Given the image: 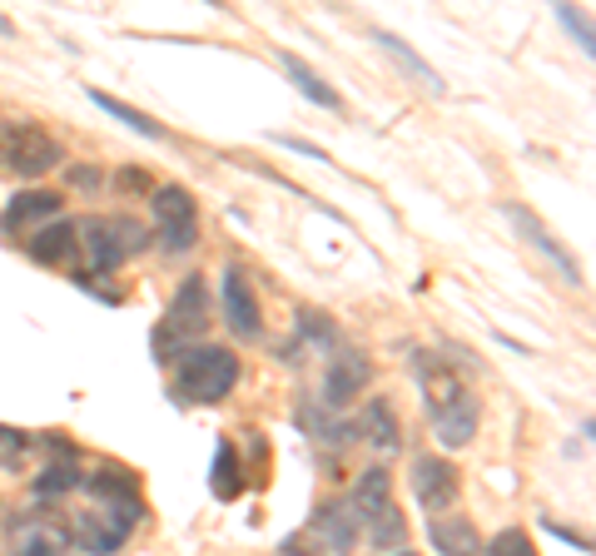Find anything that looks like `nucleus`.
Here are the masks:
<instances>
[{
  "label": "nucleus",
  "mask_w": 596,
  "mask_h": 556,
  "mask_svg": "<svg viewBox=\"0 0 596 556\" xmlns=\"http://www.w3.org/2000/svg\"><path fill=\"white\" fill-rule=\"evenodd\" d=\"M119 184H125V189H145V184H149V179H145V174H135V169H129V174H125V179H119Z\"/></svg>",
  "instance_id": "obj_33"
},
{
  "label": "nucleus",
  "mask_w": 596,
  "mask_h": 556,
  "mask_svg": "<svg viewBox=\"0 0 596 556\" xmlns=\"http://www.w3.org/2000/svg\"><path fill=\"white\" fill-rule=\"evenodd\" d=\"M542 532H552V536H562V542H572V546H576V552H592V542H586V536L566 532V526H556V522H542Z\"/></svg>",
  "instance_id": "obj_31"
},
{
  "label": "nucleus",
  "mask_w": 596,
  "mask_h": 556,
  "mask_svg": "<svg viewBox=\"0 0 596 556\" xmlns=\"http://www.w3.org/2000/svg\"><path fill=\"white\" fill-rule=\"evenodd\" d=\"M368 542H373L377 552H397V546L407 542V522H403V512H397L393 502H387L383 512L368 522Z\"/></svg>",
  "instance_id": "obj_23"
},
{
  "label": "nucleus",
  "mask_w": 596,
  "mask_h": 556,
  "mask_svg": "<svg viewBox=\"0 0 596 556\" xmlns=\"http://www.w3.org/2000/svg\"><path fill=\"white\" fill-rule=\"evenodd\" d=\"M79 487V472H75V462H50L45 472L35 477V496H65V492H75Z\"/></svg>",
  "instance_id": "obj_26"
},
{
  "label": "nucleus",
  "mask_w": 596,
  "mask_h": 556,
  "mask_svg": "<svg viewBox=\"0 0 596 556\" xmlns=\"http://www.w3.org/2000/svg\"><path fill=\"white\" fill-rule=\"evenodd\" d=\"M353 442H368L373 452H383V457H393L397 447H403V432H397V417H393V407L377 397V403H368L363 413H358V423H353Z\"/></svg>",
  "instance_id": "obj_16"
},
{
  "label": "nucleus",
  "mask_w": 596,
  "mask_h": 556,
  "mask_svg": "<svg viewBox=\"0 0 596 556\" xmlns=\"http://www.w3.org/2000/svg\"><path fill=\"white\" fill-rule=\"evenodd\" d=\"M25 254L35 258V264H45V268H75L79 264V224L55 218V224H45L40 234H30Z\"/></svg>",
  "instance_id": "obj_15"
},
{
  "label": "nucleus",
  "mask_w": 596,
  "mask_h": 556,
  "mask_svg": "<svg viewBox=\"0 0 596 556\" xmlns=\"http://www.w3.org/2000/svg\"><path fill=\"white\" fill-rule=\"evenodd\" d=\"M502 214H507V224H512L517 234L526 238V248H536V254H542L546 264H552L556 274H562V284H566V288H582V268H576V258L566 254L562 244H556V238H552V228H546L542 218H532L522 204H502Z\"/></svg>",
  "instance_id": "obj_11"
},
{
  "label": "nucleus",
  "mask_w": 596,
  "mask_h": 556,
  "mask_svg": "<svg viewBox=\"0 0 596 556\" xmlns=\"http://www.w3.org/2000/svg\"><path fill=\"white\" fill-rule=\"evenodd\" d=\"M145 522V502H129V506H95V512L75 516L70 522V546L89 556H115L119 546L135 536V526Z\"/></svg>",
  "instance_id": "obj_6"
},
{
  "label": "nucleus",
  "mask_w": 596,
  "mask_h": 556,
  "mask_svg": "<svg viewBox=\"0 0 596 556\" xmlns=\"http://www.w3.org/2000/svg\"><path fill=\"white\" fill-rule=\"evenodd\" d=\"M149 214H155V228H159L169 254H184V248L199 244V209H194V194H189V189L159 184L155 199H149Z\"/></svg>",
  "instance_id": "obj_8"
},
{
  "label": "nucleus",
  "mask_w": 596,
  "mask_h": 556,
  "mask_svg": "<svg viewBox=\"0 0 596 556\" xmlns=\"http://www.w3.org/2000/svg\"><path fill=\"white\" fill-rule=\"evenodd\" d=\"M427 536H433L437 556H482V536L467 516H433Z\"/></svg>",
  "instance_id": "obj_18"
},
{
  "label": "nucleus",
  "mask_w": 596,
  "mask_h": 556,
  "mask_svg": "<svg viewBox=\"0 0 596 556\" xmlns=\"http://www.w3.org/2000/svg\"><path fill=\"white\" fill-rule=\"evenodd\" d=\"M413 377H417V393L427 403V417H433V432L443 447H467L477 437V423H482V407H477L472 387L457 377V367L437 353H413Z\"/></svg>",
  "instance_id": "obj_1"
},
{
  "label": "nucleus",
  "mask_w": 596,
  "mask_h": 556,
  "mask_svg": "<svg viewBox=\"0 0 596 556\" xmlns=\"http://www.w3.org/2000/svg\"><path fill=\"white\" fill-rule=\"evenodd\" d=\"M209 492H214L219 502H234V496L244 492V467H238L234 442H219V447H214V467H209Z\"/></svg>",
  "instance_id": "obj_20"
},
{
  "label": "nucleus",
  "mask_w": 596,
  "mask_h": 556,
  "mask_svg": "<svg viewBox=\"0 0 596 556\" xmlns=\"http://www.w3.org/2000/svg\"><path fill=\"white\" fill-rule=\"evenodd\" d=\"M139 248H149V228L139 224V218H125V214H105V218H99L95 214V218L79 224V254L89 258L95 274H115V268L129 264Z\"/></svg>",
  "instance_id": "obj_3"
},
{
  "label": "nucleus",
  "mask_w": 596,
  "mask_h": 556,
  "mask_svg": "<svg viewBox=\"0 0 596 556\" xmlns=\"http://www.w3.org/2000/svg\"><path fill=\"white\" fill-rule=\"evenodd\" d=\"M6 532H10V556H65L70 552V522L55 512H25Z\"/></svg>",
  "instance_id": "obj_9"
},
{
  "label": "nucleus",
  "mask_w": 596,
  "mask_h": 556,
  "mask_svg": "<svg viewBox=\"0 0 596 556\" xmlns=\"http://www.w3.org/2000/svg\"><path fill=\"white\" fill-rule=\"evenodd\" d=\"M209 318H214V298H209V284L199 274H189L184 284H179V293H174V303H169V313H164V323L155 328V353L164 357L169 353V343H189V338H199L209 328Z\"/></svg>",
  "instance_id": "obj_7"
},
{
  "label": "nucleus",
  "mask_w": 596,
  "mask_h": 556,
  "mask_svg": "<svg viewBox=\"0 0 596 556\" xmlns=\"http://www.w3.org/2000/svg\"><path fill=\"white\" fill-rule=\"evenodd\" d=\"M274 139H278L284 149H298V154H308V159H323V149L308 145V139H294V135H274Z\"/></svg>",
  "instance_id": "obj_30"
},
{
  "label": "nucleus",
  "mask_w": 596,
  "mask_h": 556,
  "mask_svg": "<svg viewBox=\"0 0 596 556\" xmlns=\"http://www.w3.org/2000/svg\"><path fill=\"white\" fill-rule=\"evenodd\" d=\"M65 164L60 154V139L50 129H40L35 119H10L0 125V169L6 174H20V179H35V174H50V169Z\"/></svg>",
  "instance_id": "obj_4"
},
{
  "label": "nucleus",
  "mask_w": 596,
  "mask_h": 556,
  "mask_svg": "<svg viewBox=\"0 0 596 556\" xmlns=\"http://www.w3.org/2000/svg\"><path fill=\"white\" fill-rule=\"evenodd\" d=\"M284 70H288V79H294V85L304 89V95L313 99L318 109H338V95H333V89H328L323 79H318L313 70H308V65H304V60H298V55H284Z\"/></svg>",
  "instance_id": "obj_24"
},
{
  "label": "nucleus",
  "mask_w": 596,
  "mask_h": 556,
  "mask_svg": "<svg viewBox=\"0 0 596 556\" xmlns=\"http://www.w3.org/2000/svg\"><path fill=\"white\" fill-rule=\"evenodd\" d=\"M238 383V353L219 343H189L174 353V397L194 407H214L234 393Z\"/></svg>",
  "instance_id": "obj_2"
},
{
  "label": "nucleus",
  "mask_w": 596,
  "mask_h": 556,
  "mask_svg": "<svg viewBox=\"0 0 596 556\" xmlns=\"http://www.w3.org/2000/svg\"><path fill=\"white\" fill-rule=\"evenodd\" d=\"M89 496H95L99 506H129L139 502V477L125 472V467H99L95 477H89Z\"/></svg>",
  "instance_id": "obj_19"
},
{
  "label": "nucleus",
  "mask_w": 596,
  "mask_h": 556,
  "mask_svg": "<svg viewBox=\"0 0 596 556\" xmlns=\"http://www.w3.org/2000/svg\"><path fill=\"white\" fill-rule=\"evenodd\" d=\"M0 447H25V432H15V427H0Z\"/></svg>",
  "instance_id": "obj_32"
},
{
  "label": "nucleus",
  "mask_w": 596,
  "mask_h": 556,
  "mask_svg": "<svg viewBox=\"0 0 596 556\" xmlns=\"http://www.w3.org/2000/svg\"><path fill=\"white\" fill-rule=\"evenodd\" d=\"M219 308H224V323L234 328V338H258L264 333V318H258V298L248 288L244 268L228 264L224 268V284H219Z\"/></svg>",
  "instance_id": "obj_13"
},
{
  "label": "nucleus",
  "mask_w": 596,
  "mask_h": 556,
  "mask_svg": "<svg viewBox=\"0 0 596 556\" xmlns=\"http://www.w3.org/2000/svg\"><path fill=\"white\" fill-rule=\"evenodd\" d=\"M556 15H562V25H566V30H572V35H576V40H582V50H586V55H592V50H596V45H592V25H586V20H582V15H576V10H572V6H556Z\"/></svg>",
  "instance_id": "obj_29"
},
{
  "label": "nucleus",
  "mask_w": 596,
  "mask_h": 556,
  "mask_svg": "<svg viewBox=\"0 0 596 556\" xmlns=\"http://www.w3.org/2000/svg\"><path fill=\"white\" fill-rule=\"evenodd\" d=\"M393 502V482H387L383 467H368V472H358L353 492H348V512H353V522H373L383 506Z\"/></svg>",
  "instance_id": "obj_17"
},
{
  "label": "nucleus",
  "mask_w": 596,
  "mask_h": 556,
  "mask_svg": "<svg viewBox=\"0 0 596 556\" xmlns=\"http://www.w3.org/2000/svg\"><path fill=\"white\" fill-rule=\"evenodd\" d=\"M397 556H413V552H397Z\"/></svg>",
  "instance_id": "obj_34"
},
{
  "label": "nucleus",
  "mask_w": 596,
  "mask_h": 556,
  "mask_svg": "<svg viewBox=\"0 0 596 556\" xmlns=\"http://www.w3.org/2000/svg\"><path fill=\"white\" fill-rule=\"evenodd\" d=\"M35 218H60V194H45V189H30V194H15L6 209V228H25Z\"/></svg>",
  "instance_id": "obj_21"
},
{
  "label": "nucleus",
  "mask_w": 596,
  "mask_h": 556,
  "mask_svg": "<svg viewBox=\"0 0 596 556\" xmlns=\"http://www.w3.org/2000/svg\"><path fill=\"white\" fill-rule=\"evenodd\" d=\"M89 99H95V105L105 109V115H115L119 125L139 129V135H145V139H164V129H159V125H155V119H149V115H139V109H129L125 99H115V95H99V89H89Z\"/></svg>",
  "instance_id": "obj_25"
},
{
  "label": "nucleus",
  "mask_w": 596,
  "mask_h": 556,
  "mask_svg": "<svg viewBox=\"0 0 596 556\" xmlns=\"http://www.w3.org/2000/svg\"><path fill=\"white\" fill-rule=\"evenodd\" d=\"M368 377H373V363H368L358 348L338 343L333 348V363H328V377H323V407H328V413H343V407L368 387Z\"/></svg>",
  "instance_id": "obj_12"
},
{
  "label": "nucleus",
  "mask_w": 596,
  "mask_h": 556,
  "mask_svg": "<svg viewBox=\"0 0 596 556\" xmlns=\"http://www.w3.org/2000/svg\"><path fill=\"white\" fill-rule=\"evenodd\" d=\"M298 333L313 338V343H323V348H338V343H343V338H338V328L328 323L323 313H313V308H308V313H298Z\"/></svg>",
  "instance_id": "obj_28"
},
{
  "label": "nucleus",
  "mask_w": 596,
  "mask_h": 556,
  "mask_svg": "<svg viewBox=\"0 0 596 556\" xmlns=\"http://www.w3.org/2000/svg\"><path fill=\"white\" fill-rule=\"evenodd\" d=\"M457 492H462V477H457V467L447 457H433V452L413 457V496L423 512L443 516L457 502Z\"/></svg>",
  "instance_id": "obj_10"
},
{
  "label": "nucleus",
  "mask_w": 596,
  "mask_h": 556,
  "mask_svg": "<svg viewBox=\"0 0 596 556\" xmlns=\"http://www.w3.org/2000/svg\"><path fill=\"white\" fill-rule=\"evenodd\" d=\"M482 552L487 556H536V546H532V536H526L522 526H502V532H497Z\"/></svg>",
  "instance_id": "obj_27"
},
{
  "label": "nucleus",
  "mask_w": 596,
  "mask_h": 556,
  "mask_svg": "<svg viewBox=\"0 0 596 556\" xmlns=\"http://www.w3.org/2000/svg\"><path fill=\"white\" fill-rule=\"evenodd\" d=\"M353 546H358V522L343 502L318 506L294 536H284V556H353Z\"/></svg>",
  "instance_id": "obj_5"
},
{
  "label": "nucleus",
  "mask_w": 596,
  "mask_h": 556,
  "mask_svg": "<svg viewBox=\"0 0 596 556\" xmlns=\"http://www.w3.org/2000/svg\"><path fill=\"white\" fill-rule=\"evenodd\" d=\"M373 40H377V50H387V55H393V60H397V65H403V70H407V75H413V79H423V85H427V89H433V95H443V89H447V85H443V75H437V70H433V65H427V60H423V55H413V50H407V45H403V40H397V35H393V30H377V35H373Z\"/></svg>",
  "instance_id": "obj_22"
},
{
  "label": "nucleus",
  "mask_w": 596,
  "mask_h": 556,
  "mask_svg": "<svg viewBox=\"0 0 596 556\" xmlns=\"http://www.w3.org/2000/svg\"><path fill=\"white\" fill-rule=\"evenodd\" d=\"M294 423L304 427L308 437H313L323 452H348L353 447V423H343L338 413H328L323 403H313V397H298V413H294Z\"/></svg>",
  "instance_id": "obj_14"
}]
</instances>
